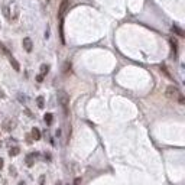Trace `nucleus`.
<instances>
[{"instance_id":"20","label":"nucleus","mask_w":185,"mask_h":185,"mask_svg":"<svg viewBox=\"0 0 185 185\" xmlns=\"http://www.w3.org/2000/svg\"><path fill=\"white\" fill-rule=\"evenodd\" d=\"M19 185H23V182H19Z\"/></svg>"},{"instance_id":"15","label":"nucleus","mask_w":185,"mask_h":185,"mask_svg":"<svg viewBox=\"0 0 185 185\" xmlns=\"http://www.w3.org/2000/svg\"><path fill=\"white\" fill-rule=\"evenodd\" d=\"M36 101H38V107L39 109H42V107H44V97H38L36 98Z\"/></svg>"},{"instance_id":"1","label":"nucleus","mask_w":185,"mask_h":185,"mask_svg":"<svg viewBox=\"0 0 185 185\" xmlns=\"http://www.w3.org/2000/svg\"><path fill=\"white\" fill-rule=\"evenodd\" d=\"M58 101H60L61 107H62V110H64V114L68 116V104H70V96L67 94L64 90H61V91H58Z\"/></svg>"},{"instance_id":"16","label":"nucleus","mask_w":185,"mask_h":185,"mask_svg":"<svg viewBox=\"0 0 185 185\" xmlns=\"http://www.w3.org/2000/svg\"><path fill=\"white\" fill-rule=\"evenodd\" d=\"M74 185H81V178H75V181H74Z\"/></svg>"},{"instance_id":"3","label":"nucleus","mask_w":185,"mask_h":185,"mask_svg":"<svg viewBox=\"0 0 185 185\" xmlns=\"http://www.w3.org/2000/svg\"><path fill=\"white\" fill-rule=\"evenodd\" d=\"M68 7H70V0H62L61 5H60V10H58V16H60L61 20L64 19V15L67 13Z\"/></svg>"},{"instance_id":"11","label":"nucleus","mask_w":185,"mask_h":185,"mask_svg":"<svg viewBox=\"0 0 185 185\" xmlns=\"http://www.w3.org/2000/svg\"><path fill=\"white\" fill-rule=\"evenodd\" d=\"M3 126H5L6 130H10V129H13V122H10V120H6Z\"/></svg>"},{"instance_id":"17","label":"nucleus","mask_w":185,"mask_h":185,"mask_svg":"<svg viewBox=\"0 0 185 185\" xmlns=\"http://www.w3.org/2000/svg\"><path fill=\"white\" fill-rule=\"evenodd\" d=\"M178 101H180L181 104H184V96H181V97L178 98Z\"/></svg>"},{"instance_id":"13","label":"nucleus","mask_w":185,"mask_h":185,"mask_svg":"<svg viewBox=\"0 0 185 185\" xmlns=\"http://www.w3.org/2000/svg\"><path fill=\"white\" fill-rule=\"evenodd\" d=\"M172 31H174L175 33H178L180 36H184V32H182V29H180L178 26H172Z\"/></svg>"},{"instance_id":"6","label":"nucleus","mask_w":185,"mask_h":185,"mask_svg":"<svg viewBox=\"0 0 185 185\" xmlns=\"http://www.w3.org/2000/svg\"><path fill=\"white\" fill-rule=\"evenodd\" d=\"M32 137L35 140H39V139H41V132H39L38 127H33L32 129Z\"/></svg>"},{"instance_id":"4","label":"nucleus","mask_w":185,"mask_h":185,"mask_svg":"<svg viewBox=\"0 0 185 185\" xmlns=\"http://www.w3.org/2000/svg\"><path fill=\"white\" fill-rule=\"evenodd\" d=\"M22 45H23V48H25V51L26 52H32V41H31V38H25L23 39V42H22Z\"/></svg>"},{"instance_id":"14","label":"nucleus","mask_w":185,"mask_h":185,"mask_svg":"<svg viewBox=\"0 0 185 185\" xmlns=\"http://www.w3.org/2000/svg\"><path fill=\"white\" fill-rule=\"evenodd\" d=\"M71 70V64L67 61L65 64H64V74H68V71Z\"/></svg>"},{"instance_id":"2","label":"nucleus","mask_w":185,"mask_h":185,"mask_svg":"<svg viewBox=\"0 0 185 185\" xmlns=\"http://www.w3.org/2000/svg\"><path fill=\"white\" fill-rule=\"evenodd\" d=\"M165 96H166L169 100H178L182 94H181V91L178 90V87H175V85H169V87H166Z\"/></svg>"},{"instance_id":"10","label":"nucleus","mask_w":185,"mask_h":185,"mask_svg":"<svg viewBox=\"0 0 185 185\" xmlns=\"http://www.w3.org/2000/svg\"><path fill=\"white\" fill-rule=\"evenodd\" d=\"M169 42H171V46H172V51H174V55H176V41L174 38L169 39Z\"/></svg>"},{"instance_id":"18","label":"nucleus","mask_w":185,"mask_h":185,"mask_svg":"<svg viewBox=\"0 0 185 185\" xmlns=\"http://www.w3.org/2000/svg\"><path fill=\"white\" fill-rule=\"evenodd\" d=\"M2 168H3V159L0 158V169H2Z\"/></svg>"},{"instance_id":"19","label":"nucleus","mask_w":185,"mask_h":185,"mask_svg":"<svg viewBox=\"0 0 185 185\" xmlns=\"http://www.w3.org/2000/svg\"><path fill=\"white\" fill-rule=\"evenodd\" d=\"M41 185H44V176H41V182H39Z\"/></svg>"},{"instance_id":"5","label":"nucleus","mask_w":185,"mask_h":185,"mask_svg":"<svg viewBox=\"0 0 185 185\" xmlns=\"http://www.w3.org/2000/svg\"><path fill=\"white\" fill-rule=\"evenodd\" d=\"M9 61H10V64H12V65H13V68H15V71H19V70H20V67H19V62H17V61L15 60V58H13L12 55H9Z\"/></svg>"},{"instance_id":"9","label":"nucleus","mask_w":185,"mask_h":185,"mask_svg":"<svg viewBox=\"0 0 185 185\" xmlns=\"http://www.w3.org/2000/svg\"><path fill=\"white\" fill-rule=\"evenodd\" d=\"M44 119H45V123H46V125H51V123H52V119H54V117H52V114H51V113H46Z\"/></svg>"},{"instance_id":"8","label":"nucleus","mask_w":185,"mask_h":185,"mask_svg":"<svg viewBox=\"0 0 185 185\" xmlns=\"http://www.w3.org/2000/svg\"><path fill=\"white\" fill-rule=\"evenodd\" d=\"M19 152H20V149H19L17 146H15L9 151V155H10V156H16V155H19Z\"/></svg>"},{"instance_id":"7","label":"nucleus","mask_w":185,"mask_h":185,"mask_svg":"<svg viewBox=\"0 0 185 185\" xmlns=\"http://www.w3.org/2000/svg\"><path fill=\"white\" fill-rule=\"evenodd\" d=\"M48 71H49V65H46V64H44V65L41 67V74H39V75L45 77V75H46V74H48Z\"/></svg>"},{"instance_id":"12","label":"nucleus","mask_w":185,"mask_h":185,"mask_svg":"<svg viewBox=\"0 0 185 185\" xmlns=\"http://www.w3.org/2000/svg\"><path fill=\"white\" fill-rule=\"evenodd\" d=\"M33 153H31V155H27V158H26V163L29 165V166H32V163H33Z\"/></svg>"}]
</instances>
